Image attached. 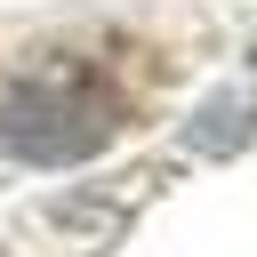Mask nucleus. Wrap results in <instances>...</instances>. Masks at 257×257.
<instances>
[{"label":"nucleus","mask_w":257,"mask_h":257,"mask_svg":"<svg viewBox=\"0 0 257 257\" xmlns=\"http://www.w3.org/2000/svg\"><path fill=\"white\" fill-rule=\"evenodd\" d=\"M112 128H120V96L80 64H40L0 96V145L32 169H72L104 153Z\"/></svg>","instance_id":"obj_1"},{"label":"nucleus","mask_w":257,"mask_h":257,"mask_svg":"<svg viewBox=\"0 0 257 257\" xmlns=\"http://www.w3.org/2000/svg\"><path fill=\"white\" fill-rule=\"evenodd\" d=\"M249 137H257L249 96H209V104H201V128H193L201 153H233V145H249Z\"/></svg>","instance_id":"obj_2"}]
</instances>
